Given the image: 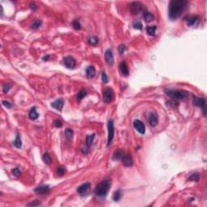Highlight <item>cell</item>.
I'll list each match as a JSON object with an SVG mask.
<instances>
[{
	"mask_svg": "<svg viewBox=\"0 0 207 207\" xmlns=\"http://www.w3.org/2000/svg\"><path fill=\"white\" fill-rule=\"evenodd\" d=\"M86 74L88 78H93L96 74V69L92 66H89L86 69Z\"/></svg>",
	"mask_w": 207,
	"mask_h": 207,
	"instance_id": "ac0fdd59",
	"label": "cell"
},
{
	"mask_svg": "<svg viewBox=\"0 0 207 207\" xmlns=\"http://www.w3.org/2000/svg\"><path fill=\"white\" fill-rule=\"evenodd\" d=\"M14 146L16 148H21V147H22V142H21V138H20V134H17L16 140L14 141Z\"/></svg>",
	"mask_w": 207,
	"mask_h": 207,
	"instance_id": "4316f807",
	"label": "cell"
},
{
	"mask_svg": "<svg viewBox=\"0 0 207 207\" xmlns=\"http://www.w3.org/2000/svg\"><path fill=\"white\" fill-rule=\"evenodd\" d=\"M63 64L64 66L68 69H74L76 66V62L74 58L71 56H67L63 58Z\"/></svg>",
	"mask_w": 207,
	"mask_h": 207,
	"instance_id": "52a82bcc",
	"label": "cell"
},
{
	"mask_svg": "<svg viewBox=\"0 0 207 207\" xmlns=\"http://www.w3.org/2000/svg\"><path fill=\"white\" fill-rule=\"evenodd\" d=\"M113 98V92L111 88H107L105 89V91L103 92V100L105 103H110L112 102Z\"/></svg>",
	"mask_w": 207,
	"mask_h": 207,
	"instance_id": "9c48e42d",
	"label": "cell"
},
{
	"mask_svg": "<svg viewBox=\"0 0 207 207\" xmlns=\"http://www.w3.org/2000/svg\"><path fill=\"white\" fill-rule=\"evenodd\" d=\"M105 61L107 62V63L109 65H112L114 63V58H113V54L112 52L110 49H108L105 53Z\"/></svg>",
	"mask_w": 207,
	"mask_h": 207,
	"instance_id": "7c38bea8",
	"label": "cell"
},
{
	"mask_svg": "<svg viewBox=\"0 0 207 207\" xmlns=\"http://www.w3.org/2000/svg\"><path fill=\"white\" fill-rule=\"evenodd\" d=\"M30 8H31L32 11H36V8H37V7H36V5L34 3H32L30 4Z\"/></svg>",
	"mask_w": 207,
	"mask_h": 207,
	"instance_id": "7bdbcfd3",
	"label": "cell"
},
{
	"mask_svg": "<svg viewBox=\"0 0 207 207\" xmlns=\"http://www.w3.org/2000/svg\"><path fill=\"white\" fill-rule=\"evenodd\" d=\"M43 160L44 162L47 164V165H50L52 163V159L50 157V155L48 152H45L43 154Z\"/></svg>",
	"mask_w": 207,
	"mask_h": 207,
	"instance_id": "d4e9b609",
	"label": "cell"
},
{
	"mask_svg": "<svg viewBox=\"0 0 207 207\" xmlns=\"http://www.w3.org/2000/svg\"><path fill=\"white\" fill-rule=\"evenodd\" d=\"M12 174L14 175L15 176H20V174H21V172H20V170L19 169V168H15V169H13L12 170Z\"/></svg>",
	"mask_w": 207,
	"mask_h": 207,
	"instance_id": "8d00e7d4",
	"label": "cell"
},
{
	"mask_svg": "<svg viewBox=\"0 0 207 207\" xmlns=\"http://www.w3.org/2000/svg\"><path fill=\"white\" fill-rule=\"evenodd\" d=\"M124 151H122L121 150L118 149L115 150V152L113 153V155H112V159L113 160H121L123 154H124Z\"/></svg>",
	"mask_w": 207,
	"mask_h": 207,
	"instance_id": "e0dca14e",
	"label": "cell"
},
{
	"mask_svg": "<svg viewBox=\"0 0 207 207\" xmlns=\"http://www.w3.org/2000/svg\"><path fill=\"white\" fill-rule=\"evenodd\" d=\"M101 79H102V82L103 83H107L109 82V78L105 72H103L102 74H101Z\"/></svg>",
	"mask_w": 207,
	"mask_h": 207,
	"instance_id": "836d02e7",
	"label": "cell"
},
{
	"mask_svg": "<svg viewBox=\"0 0 207 207\" xmlns=\"http://www.w3.org/2000/svg\"><path fill=\"white\" fill-rule=\"evenodd\" d=\"M121 160L123 165L125 167H131L133 165V159H132L131 154H129L124 153Z\"/></svg>",
	"mask_w": 207,
	"mask_h": 207,
	"instance_id": "8fae6325",
	"label": "cell"
},
{
	"mask_svg": "<svg viewBox=\"0 0 207 207\" xmlns=\"http://www.w3.org/2000/svg\"><path fill=\"white\" fill-rule=\"evenodd\" d=\"M148 120H149V123L151 126L154 127L155 125H157L158 122H159V119H158V116H157V114L155 112H150L149 114V117H148Z\"/></svg>",
	"mask_w": 207,
	"mask_h": 207,
	"instance_id": "4fadbf2b",
	"label": "cell"
},
{
	"mask_svg": "<svg viewBox=\"0 0 207 207\" xmlns=\"http://www.w3.org/2000/svg\"><path fill=\"white\" fill-rule=\"evenodd\" d=\"M167 105L168 106H172V107H175L176 105H178V103L174 101V100H171V101H168L167 103Z\"/></svg>",
	"mask_w": 207,
	"mask_h": 207,
	"instance_id": "60d3db41",
	"label": "cell"
},
{
	"mask_svg": "<svg viewBox=\"0 0 207 207\" xmlns=\"http://www.w3.org/2000/svg\"><path fill=\"white\" fill-rule=\"evenodd\" d=\"M72 26H73L74 29H75V30H79L81 29L80 22H79V20H74L72 22Z\"/></svg>",
	"mask_w": 207,
	"mask_h": 207,
	"instance_id": "f546056e",
	"label": "cell"
},
{
	"mask_svg": "<svg viewBox=\"0 0 207 207\" xmlns=\"http://www.w3.org/2000/svg\"><path fill=\"white\" fill-rule=\"evenodd\" d=\"M192 103H193V105L195 106L200 107L202 109V112H203L204 115L206 114V103H205V99L195 96V97H194V99H193V100H192Z\"/></svg>",
	"mask_w": 207,
	"mask_h": 207,
	"instance_id": "5b68a950",
	"label": "cell"
},
{
	"mask_svg": "<svg viewBox=\"0 0 207 207\" xmlns=\"http://www.w3.org/2000/svg\"><path fill=\"white\" fill-rule=\"evenodd\" d=\"M134 28L135 29H138V30H141L142 29V24L140 21H136L134 22Z\"/></svg>",
	"mask_w": 207,
	"mask_h": 207,
	"instance_id": "e575fe53",
	"label": "cell"
},
{
	"mask_svg": "<svg viewBox=\"0 0 207 207\" xmlns=\"http://www.w3.org/2000/svg\"><path fill=\"white\" fill-rule=\"evenodd\" d=\"M11 84H8V83H6V84H4V85L3 86V92H4V93H7V92H8V91L11 89Z\"/></svg>",
	"mask_w": 207,
	"mask_h": 207,
	"instance_id": "d590c367",
	"label": "cell"
},
{
	"mask_svg": "<svg viewBox=\"0 0 207 207\" xmlns=\"http://www.w3.org/2000/svg\"><path fill=\"white\" fill-rule=\"evenodd\" d=\"M65 135H66V137L68 139H70V138H72V137L74 135V132L70 129H67L66 130H65Z\"/></svg>",
	"mask_w": 207,
	"mask_h": 207,
	"instance_id": "1f68e13d",
	"label": "cell"
},
{
	"mask_svg": "<svg viewBox=\"0 0 207 207\" xmlns=\"http://www.w3.org/2000/svg\"><path fill=\"white\" fill-rule=\"evenodd\" d=\"M54 125H55L57 128H60V127L62 126V121H61V120H58V119L54 120Z\"/></svg>",
	"mask_w": 207,
	"mask_h": 207,
	"instance_id": "f35d334b",
	"label": "cell"
},
{
	"mask_svg": "<svg viewBox=\"0 0 207 207\" xmlns=\"http://www.w3.org/2000/svg\"><path fill=\"white\" fill-rule=\"evenodd\" d=\"M142 7L143 6H142L140 3L134 2V3H131L130 5H129V10H130L133 15H138L141 11H142Z\"/></svg>",
	"mask_w": 207,
	"mask_h": 207,
	"instance_id": "ba28073f",
	"label": "cell"
},
{
	"mask_svg": "<svg viewBox=\"0 0 207 207\" xmlns=\"http://www.w3.org/2000/svg\"><path fill=\"white\" fill-rule=\"evenodd\" d=\"M86 96H87V91H86L85 89H82L80 92L78 93V95H77V100H79V101H80V100H82Z\"/></svg>",
	"mask_w": 207,
	"mask_h": 207,
	"instance_id": "83f0119b",
	"label": "cell"
},
{
	"mask_svg": "<svg viewBox=\"0 0 207 207\" xmlns=\"http://www.w3.org/2000/svg\"><path fill=\"white\" fill-rule=\"evenodd\" d=\"M29 118H30L31 120H36V119L38 118L39 115H38V113L36 112V108H35V107H33V108L31 109V110H30V112H29Z\"/></svg>",
	"mask_w": 207,
	"mask_h": 207,
	"instance_id": "ffe728a7",
	"label": "cell"
},
{
	"mask_svg": "<svg viewBox=\"0 0 207 207\" xmlns=\"http://www.w3.org/2000/svg\"><path fill=\"white\" fill-rule=\"evenodd\" d=\"M98 38L95 36H89L88 37V43L91 45H96L98 44Z\"/></svg>",
	"mask_w": 207,
	"mask_h": 207,
	"instance_id": "cb8c5ba5",
	"label": "cell"
},
{
	"mask_svg": "<svg viewBox=\"0 0 207 207\" xmlns=\"http://www.w3.org/2000/svg\"><path fill=\"white\" fill-rule=\"evenodd\" d=\"M49 55L45 56V57L43 58V60H44V61H48V60H49Z\"/></svg>",
	"mask_w": 207,
	"mask_h": 207,
	"instance_id": "ee69618b",
	"label": "cell"
},
{
	"mask_svg": "<svg viewBox=\"0 0 207 207\" xmlns=\"http://www.w3.org/2000/svg\"><path fill=\"white\" fill-rule=\"evenodd\" d=\"M199 179H200V174L199 173H193L189 178V180H191V181H198Z\"/></svg>",
	"mask_w": 207,
	"mask_h": 207,
	"instance_id": "4dcf8cb0",
	"label": "cell"
},
{
	"mask_svg": "<svg viewBox=\"0 0 207 207\" xmlns=\"http://www.w3.org/2000/svg\"><path fill=\"white\" fill-rule=\"evenodd\" d=\"M134 127L136 130L141 134H143L146 131V128H145L144 124L142 123L140 120H135L134 121Z\"/></svg>",
	"mask_w": 207,
	"mask_h": 207,
	"instance_id": "30bf717a",
	"label": "cell"
},
{
	"mask_svg": "<svg viewBox=\"0 0 207 207\" xmlns=\"http://www.w3.org/2000/svg\"><path fill=\"white\" fill-rule=\"evenodd\" d=\"M187 2L185 0H172L168 7V16L172 20H176L185 9Z\"/></svg>",
	"mask_w": 207,
	"mask_h": 207,
	"instance_id": "6da1fadb",
	"label": "cell"
},
{
	"mask_svg": "<svg viewBox=\"0 0 207 207\" xmlns=\"http://www.w3.org/2000/svg\"><path fill=\"white\" fill-rule=\"evenodd\" d=\"M125 46L124 45H119V47H118V51H119V53L121 54H123L124 53H125Z\"/></svg>",
	"mask_w": 207,
	"mask_h": 207,
	"instance_id": "ab89813d",
	"label": "cell"
},
{
	"mask_svg": "<svg viewBox=\"0 0 207 207\" xmlns=\"http://www.w3.org/2000/svg\"><path fill=\"white\" fill-rule=\"evenodd\" d=\"M121 190L118 189V190L115 191L114 193H113V196H112V199H113V201H118L121 199Z\"/></svg>",
	"mask_w": 207,
	"mask_h": 207,
	"instance_id": "484cf974",
	"label": "cell"
},
{
	"mask_svg": "<svg viewBox=\"0 0 207 207\" xmlns=\"http://www.w3.org/2000/svg\"><path fill=\"white\" fill-rule=\"evenodd\" d=\"M110 187H111L110 180H105L96 185V187L94 190V193L97 197H103L108 194V192L110 189Z\"/></svg>",
	"mask_w": 207,
	"mask_h": 207,
	"instance_id": "7a4b0ae2",
	"label": "cell"
},
{
	"mask_svg": "<svg viewBox=\"0 0 207 207\" xmlns=\"http://www.w3.org/2000/svg\"><path fill=\"white\" fill-rule=\"evenodd\" d=\"M41 24H42V21H41V20L36 19V20L32 22V29H38L41 26Z\"/></svg>",
	"mask_w": 207,
	"mask_h": 207,
	"instance_id": "603a6c76",
	"label": "cell"
},
{
	"mask_svg": "<svg viewBox=\"0 0 207 207\" xmlns=\"http://www.w3.org/2000/svg\"><path fill=\"white\" fill-rule=\"evenodd\" d=\"M51 106L57 110L61 111L64 106V100L62 99H58L53 103H51Z\"/></svg>",
	"mask_w": 207,
	"mask_h": 207,
	"instance_id": "9a60e30c",
	"label": "cell"
},
{
	"mask_svg": "<svg viewBox=\"0 0 207 207\" xmlns=\"http://www.w3.org/2000/svg\"><path fill=\"white\" fill-rule=\"evenodd\" d=\"M120 71L121 73V74L123 76H128L129 75V69H128V66L125 62H121L120 64Z\"/></svg>",
	"mask_w": 207,
	"mask_h": 207,
	"instance_id": "2e32d148",
	"label": "cell"
},
{
	"mask_svg": "<svg viewBox=\"0 0 207 207\" xmlns=\"http://www.w3.org/2000/svg\"><path fill=\"white\" fill-rule=\"evenodd\" d=\"M35 192L37 194H41V195H44V194H46L47 192H49V186L48 185H40L37 186L35 189Z\"/></svg>",
	"mask_w": 207,
	"mask_h": 207,
	"instance_id": "5bb4252c",
	"label": "cell"
},
{
	"mask_svg": "<svg viewBox=\"0 0 207 207\" xmlns=\"http://www.w3.org/2000/svg\"><path fill=\"white\" fill-rule=\"evenodd\" d=\"M114 137V123L112 120H109L108 122V144L107 146L109 147L112 143Z\"/></svg>",
	"mask_w": 207,
	"mask_h": 207,
	"instance_id": "277c9868",
	"label": "cell"
},
{
	"mask_svg": "<svg viewBox=\"0 0 207 207\" xmlns=\"http://www.w3.org/2000/svg\"><path fill=\"white\" fill-rule=\"evenodd\" d=\"M185 22L188 26L192 27V26H197L199 24L200 17L198 16H189L185 18Z\"/></svg>",
	"mask_w": 207,
	"mask_h": 207,
	"instance_id": "8992f818",
	"label": "cell"
},
{
	"mask_svg": "<svg viewBox=\"0 0 207 207\" xmlns=\"http://www.w3.org/2000/svg\"><path fill=\"white\" fill-rule=\"evenodd\" d=\"M2 103H3V106H5L7 109H11V108L13 106V105H12V103H11L10 102H8V101H7V100H3Z\"/></svg>",
	"mask_w": 207,
	"mask_h": 207,
	"instance_id": "74e56055",
	"label": "cell"
},
{
	"mask_svg": "<svg viewBox=\"0 0 207 207\" xmlns=\"http://www.w3.org/2000/svg\"><path fill=\"white\" fill-rule=\"evenodd\" d=\"M41 205V202H39L38 201H35L33 202H31V203H29L27 205L28 206H37V205Z\"/></svg>",
	"mask_w": 207,
	"mask_h": 207,
	"instance_id": "b9f144b4",
	"label": "cell"
},
{
	"mask_svg": "<svg viewBox=\"0 0 207 207\" xmlns=\"http://www.w3.org/2000/svg\"><path fill=\"white\" fill-rule=\"evenodd\" d=\"M142 12H143L144 20H145L147 22H150V21L154 19V16L151 14L150 12H148V11H146V10H143V11H142Z\"/></svg>",
	"mask_w": 207,
	"mask_h": 207,
	"instance_id": "7402d4cb",
	"label": "cell"
},
{
	"mask_svg": "<svg viewBox=\"0 0 207 207\" xmlns=\"http://www.w3.org/2000/svg\"><path fill=\"white\" fill-rule=\"evenodd\" d=\"M156 29H157V27L156 26H148V27H147V32L148 35L150 36H155V33H156Z\"/></svg>",
	"mask_w": 207,
	"mask_h": 207,
	"instance_id": "44dd1931",
	"label": "cell"
},
{
	"mask_svg": "<svg viewBox=\"0 0 207 207\" xmlns=\"http://www.w3.org/2000/svg\"><path fill=\"white\" fill-rule=\"evenodd\" d=\"M66 172V169L63 167H57V175L59 176H62L64 175V173Z\"/></svg>",
	"mask_w": 207,
	"mask_h": 207,
	"instance_id": "d6a6232c",
	"label": "cell"
},
{
	"mask_svg": "<svg viewBox=\"0 0 207 207\" xmlns=\"http://www.w3.org/2000/svg\"><path fill=\"white\" fill-rule=\"evenodd\" d=\"M164 92L167 96L172 97L175 100H184L189 96V93L185 90H175V89H166Z\"/></svg>",
	"mask_w": 207,
	"mask_h": 207,
	"instance_id": "3957f363",
	"label": "cell"
},
{
	"mask_svg": "<svg viewBox=\"0 0 207 207\" xmlns=\"http://www.w3.org/2000/svg\"><path fill=\"white\" fill-rule=\"evenodd\" d=\"M91 187V184L90 183H84L82 185H80L79 188L77 189V192L79 193H83L84 192H86L89 188Z\"/></svg>",
	"mask_w": 207,
	"mask_h": 207,
	"instance_id": "d6986e66",
	"label": "cell"
},
{
	"mask_svg": "<svg viewBox=\"0 0 207 207\" xmlns=\"http://www.w3.org/2000/svg\"><path fill=\"white\" fill-rule=\"evenodd\" d=\"M95 138V134H91V135H87L86 138V143L88 147H90L91 145L92 144V142L94 141Z\"/></svg>",
	"mask_w": 207,
	"mask_h": 207,
	"instance_id": "f1b7e54d",
	"label": "cell"
}]
</instances>
